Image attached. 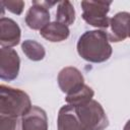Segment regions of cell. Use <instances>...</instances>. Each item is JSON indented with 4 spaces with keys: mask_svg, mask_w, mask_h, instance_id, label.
<instances>
[{
    "mask_svg": "<svg viewBox=\"0 0 130 130\" xmlns=\"http://www.w3.org/2000/svg\"><path fill=\"white\" fill-rule=\"evenodd\" d=\"M22 130H48L47 113L38 106L31 109L21 117Z\"/></svg>",
    "mask_w": 130,
    "mask_h": 130,
    "instance_id": "obj_10",
    "label": "cell"
},
{
    "mask_svg": "<svg viewBox=\"0 0 130 130\" xmlns=\"http://www.w3.org/2000/svg\"><path fill=\"white\" fill-rule=\"evenodd\" d=\"M111 2L105 1H82V18L89 25L103 28V30L109 27L110 17L108 13L110 11Z\"/></svg>",
    "mask_w": 130,
    "mask_h": 130,
    "instance_id": "obj_4",
    "label": "cell"
},
{
    "mask_svg": "<svg viewBox=\"0 0 130 130\" xmlns=\"http://www.w3.org/2000/svg\"><path fill=\"white\" fill-rule=\"evenodd\" d=\"M21 30L19 25L11 18L2 16L0 19L1 48H11L19 44Z\"/></svg>",
    "mask_w": 130,
    "mask_h": 130,
    "instance_id": "obj_8",
    "label": "cell"
},
{
    "mask_svg": "<svg viewBox=\"0 0 130 130\" xmlns=\"http://www.w3.org/2000/svg\"><path fill=\"white\" fill-rule=\"evenodd\" d=\"M57 129L58 130H85L80 123L75 107L72 105L63 106L58 113L57 118Z\"/></svg>",
    "mask_w": 130,
    "mask_h": 130,
    "instance_id": "obj_11",
    "label": "cell"
},
{
    "mask_svg": "<svg viewBox=\"0 0 130 130\" xmlns=\"http://www.w3.org/2000/svg\"><path fill=\"white\" fill-rule=\"evenodd\" d=\"M109 41L119 43L130 38V13L121 11L110 18L109 27L105 29Z\"/></svg>",
    "mask_w": 130,
    "mask_h": 130,
    "instance_id": "obj_5",
    "label": "cell"
},
{
    "mask_svg": "<svg viewBox=\"0 0 130 130\" xmlns=\"http://www.w3.org/2000/svg\"><path fill=\"white\" fill-rule=\"evenodd\" d=\"M50 18L49 9L45 7L42 2L34 1L25 15V23L34 30H41L50 23Z\"/></svg>",
    "mask_w": 130,
    "mask_h": 130,
    "instance_id": "obj_9",
    "label": "cell"
},
{
    "mask_svg": "<svg viewBox=\"0 0 130 130\" xmlns=\"http://www.w3.org/2000/svg\"><path fill=\"white\" fill-rule=\"evenodd\" d=\"M21 50L31 61H41L45 58L46 51L42 44L35 40H25L21 44Z\"/></svg>",
    "mask_w": 130,
    "mask_h": 130,
    "instance_id": "obj_14",
    "label": "cell"
},
{
    "mask_svg": "<svg viewBox=\"0 0 130 130\" xmlns=\"http://www.w3.org/2000/svg\"><path fill=\"white\" fill-rule=\"evenodd\" d=\"M40 35L49 42L59 43L68 39L70 30L67 25L55 20L48 23L44 28H42L40 30Z\"/></svg>",
    "mask_w": 130,
    "mask_h": 130,
    "instance_id": "obj_12",
    "label": "cell"
},
{
    "mask_svg": "<svg viewBox=\"0 0 130 130\" xmlns=\"http://www.w3.org/2000/svg\"><path fill=\"white\" fill-rule=\"evenodd\" d=\"M57 81L61 91L66 93V95L75 92L85 84L84 77L80 70L72 66H67L61 69L58 73Z\"/></svg>",
    "mask_w": 130,
    "mask_h": 130,
    "instance_id": "obj_7",
    "label": "cell"
},
{
    "mask_svg": "<svg viewBox=\"0 0 130 130\" xmlns=\"http://www.w3.org/2000/svg\"><path fill=\"white\" fill-rule=\"evenodd\" d=\"M76 49L78 55L90 63H103L109 60L113 53L108 35L103 29L83 32L78 39Z\"/></svg>",
    "mask_w": 130,
    "mask_h": 130,
    "instance_id": "obj_1",
    "label": "cell"
},
{
    "mask_svg": "<svg viewBox=\"0 0 130 130\" xmlns=\"http://www.w3.org/2000/svg\"><path fill=\"white\" fill-rule=\"evenodd\" d=\"M20 58L17 52L10 48L0 50V78L2 80H14L19 73Z\"/></svg>",
    "mask_w": 130,
    "mask_h": 130,
    "instance_id": "obj_6",
    "label": "cell"
},
{
    "mask_svg": "<svg viewBox=\"0 0 130 130\" xmlns=\"http://www.w3.org/2000/svg\"><path fill=\"white\" fill-rule=\"evenodd\" d=\"M123 130H130V119L126 122V124H125V126H124Z\"/></svg>",
    "mask_w": 130,
    "mask_h": 130,
    "instance_id": "obj_18",
    "label": "cell"
},
{
    "mask_svg": "<svg viewBox=\"0 0 130 130\" xmlns=\"http://www.w3.org/2000/svg\"><path fill=\"white\" fill-rule=\"evenodd\" d=\"M0 130H22L21 118L0 115Z\"/></svg>",
    "mask_w": 130,
    "mask_h": 130,
    "instance_id": "obj_16",
    "label": "cell"
},
{
    "mask_svg": "<svg viewBox=\"0 0 130 130\" xmlns=\"http://www.w3.org/2000/svg\"><path fill=\"white\" fill-rule=\"evenodd\" d=\"M75 111L85 130H105L109 126V119L106 112L95 100L75 106Z\"/></svg>",
    "mask_w": 130,
    "mask_h": 130,
    "instance_id": "obj_3",
    "label": "cell"
},
{
    "mask_svg": "<svg viewBox=\"0 0 130 130\" xmlns=\"http://www.w3.org/2000/svg\"><path fill=\"white\" fill-rule=\"evenodd\" d=\"M1 5L16 15H20L24 8V2L22 0H4L1 1Z\"/></svg>",
    "mask_w": 130,
    "mask_h": 130,
    "instance_id": "obj_17",
    "label": "cell"
},
{
    "mask_svg": "<svg viewBox=\"0 0 130 130\" xmlns=\"http://www.w3.org/2000/svg\"><path fill=\"white\" fill-rule=\"evenodd\" d=\"M93 95H94L93 89L90 86L84 84L81 88H79L75 92L66 95L65 101L68 105H72L75 107V106H79V105H82V104H85L91 101Z\"/></svg>",
    "mask_w": 130,
    "mask_h": 130,
    "instance_id": "obj_15",
    "label": "cell"
},
{
    "mask_svg": "<svg viewBox=\"0 0 130 130\" xmlns=\"http://www.w3.org/2000/svg\"><path fill=\"white\" fill-rule=\"evenodd\" d=\"M26 92L4 84L0 85V115L21 118L31 109Z\"/></svg>",
    "mask_w": 130,
    "mask_h": 130,
    "instance_id": "obj_2",
    "label": "cell"
},
{
    "mask_svg": "<svg viewBox=\"0 0 130 130\" xmlns=\"http://www.w3.org/2000/svg\"><path fill=\"white\" fill-rule=\"evenodd\" d=\"M56 21L67 26L73 24V22L75 21V10L70 1L65 0L58 3L56 11Z\"/></svg>",
    "mask_w": 130,
    "mask_h": 130,
    "instance_id": "obj_13",
    "label": "cell"
}]
</instances>
